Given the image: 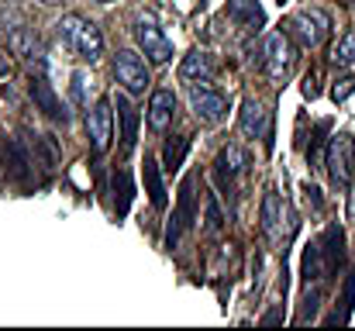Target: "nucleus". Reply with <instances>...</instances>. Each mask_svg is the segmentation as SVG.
<instances>
[{
	"label": "nucleus",
	"mask_w": 355,
	"mask_h": 331,
	"mask_svg": "<svg viewBox=\"0 0 355 331\" xmlns=\"http://www.w3.org/2000/svg\"><path fill=\"white\" fill-rule=\"evenodd\" d=\"M304 194H307V201H311L314 207H321V190H318L314 183H304Z\"/></svg>",
	"instance_id": "31"
},
{
	"label": "nucleus",
	"mask_w": 355,
	"mask_h": 331,
	"mask_svg": "<svg viewBox=\"0 0 355 331\" xmlns=\"http://www.w3.org/2000/svg\"><path fill=\"white\" fill-rule=\"evenodd\" d=\"M0 159H3V173H7V180L24 183V187L31 183V162H35V155H31V148H28L21 138H3Z\"/></svg>",
	"instance_id": "15"
},
{
	"label": "nucleus",
	"mask_w": 355,
	"mask_h": 331,
	"mask_svg": "<svg viewBox=\"0 0 355 331\" xmlns=\"http://www.w3.org/2000/svg\"><path fill=\"white\" fill-rule=\"evenodd\" d=\"M176 117V94L173 90H155L148 101V124L155 131H166Z\"/></svg>",
	"instance_id": "21"
},
{
	"label": "nucleus",
	"mask_w": 355,
	"mask_h": 331,
	"mask_svg": "<svg viewBox=\"0 0 355 331\" xmlns=\"http://www.w3.org/2000/svg\"><path fill=\"white\" fill-rule=\"evenodd\" d=\"M352 90H355V80H352V76H345V80H338V83L331 87V97H335V104H342V101H345V97H349Z\"/></svg>",
	"instance_id": "29"
},
{
	"label": "nucleus",
	"mask_w": 355,
	"mask_h": 331,
	"mask_svg": "<svg viewBox=\"0 0 355 331\" xmlns=\"http://www.w3.org/2000/svg\"><path fill=\"white\" fill-rule=\"evenodd\" d=\"M318 94H321V87H318V73H307V76H304V97L314 101Z\"/></svg>",
	"instance_id": "30"
},
{
	"label": "nucleus",
	"mask_w": 355,
	"mask_h": 331,
	"mask_svg": "<svg viewBox=\"0 0 355 331\" xmlns=\"http://www.w3.org/2000/svg\"><path fill=\"white\" fill-rule=\"evenodd\" d=\"M114 80L128 94H145V87H148V66H145V59L135 49H121L118 56H114Z\"/></svg>",
	"instance_id": "12"
},
{
	"label": "nucleus",
	"mask_w": 355,
	"mask_h": 331,
	"mask_svg": "<svg viewBox=\"0 0 355 331\" xmlns=\"http://www.w3.org/2000/svg\"><path fill=\"white\" fill-rule=\"evenodd\" d=\"M114 110H118V124H121V152L128 155V152H135V145H138L141 114L128 101V90H124V94H114Z\"/></svg>",
	"instance_id": "16"
},
{
	"label": "nucleus",
	"mask_w": 355,
	"mask_h": 331,
	"mask_svg": "<svg viewBox=\"0 0 355 331\" xmlns=\"http://www.w3.org/2000/svg\"><path fill=\"white\" fill-rule=\"evenodd\" d=\"M111 187H114V214H118V218H124V214H128V207H131V201H135V183H131V173H128V169H114Z\"/></svg>",
	"instance_id": "23"
},
{
	"label": "nucleus",
	"mask_w": 355,
	"mask_h": 331,
	"mask_svg": "<svg viewBox=\"0 0 355 331\" xmlns=\"http://www.w3.org/2000/svg\"><path fill=\"white\" fill-rule=\"evenodd\" d=\"M248 169V155H245V148L238 145V142H228L221 152H218V159H214V183H218V190L228 197V201H235L238 194V176Z\"/></svg>",
	"instance_id": "7"
},
{
	"label": "nucleus",
	"mask_w": 355,
	"mask_h": 331,
	"mask_svg": "<svg viewBox=\"0 0 355 331\" xmlns=\"http://www.w3.org/2000/svg\"><path fill=\"white\" fill-rule=\"evenodd\" d=\"M283 218H290V211H286L283 197H279L276 190H266L259 221H262V231H266V238H269V241H279V238H283Z\"/></svg>",
	"instance_id": "17"
},
{
	"label": "nucleus",
	"mask_w": 355,
	"mask_h": 331,
	"mask_svg": "<svg viewBox=\"0 0 355 331\" xmlns=\"http://www.w3.org/2000/svg\"><path fill=\"white\" fill-rule=\"evenodd\" d=\"M324 166L335 187H352L355 180V135L352 131H338L331 135L328 148H324Z\"/></svg>",
	"instance_id": "5"
},
{
	"label": "nucleus",
	"mask_w": 355,
	"mask_h": 331,
	"mask_svg": "<svg viewBox=\"0 0 355 331\" xmlns=\"http://www.w3.org/2000/svg\"><path fill=\"white\" fill-rule=\"evenodd\" d=\"M55 31H59V42H62L76 59L97 62V59L104 56V35H101V28H97L90 17H83V14H66V17H59Z\"/></svg>",
	"instance_id": "2"
},
{
	"label": "nucleus",
	"mask_w": 355,
	"mask_h": 331,
	"mask_svg": "<svg viewBox=\"0 0 355 331\" xmlns=\"http://www.w3.org/2000/svg\"><path fill=\"white\" fill-rule=\"evenodd\" d=\"M214 59L207 56V52H200V49H193V52H187L183 56V62H180V76L183 80H193V83H214Z\"/></svg>",
	"instance_id": "19"
},
{
	"label": "nucleus",
	"mask_w": 355,
	"mask_h": 331,
	"mask_svg": "<svg viewBox=\"0 0 355 331\" xmlns=\"http://www.w3.org/2000/svg\"><path fill=\"white\" fill-rule=\"evenodd\" d=\"M87 138H90L94 155H104L111 148V138H114V101L101 97L94 108L87 110Z\"/></svg>",
	"instance_id": "9"
},
{
	"label": "nucleus",
	"mask_w": 355,
	"mask_h": 331,
	"mask_svg": "<svg viewBox=\"0 0 355 331\" xmlns=\"http://www.w3.org/2000/svg\"><path fill=\"white\" fill-rule=\"evenodd\" d=\"M190 108L197 114V121L221 124L228 117V97L211 83H190Z\"/></svg>",
	"instance_id": "10"
},
{
	"label": "nucleus",
	"mask_w": 355,
	"mask_h": 331,
	"mask_svg": "<svg viewBox=\"0 0 355 331\" xmlns=\"http://www.w3.org/2000/svg\"><path fill=\"white\" fill-rule=\"evenodd\" d=\"M238 128H241L248 138H262L266 152H272V110H266L255 97H248V101L241 104Z\"/></svg>",
	"instance_id": "13"
},
{
	"label": "nucleus",
	"mask_w": 355,
	"mask_h": 331,
	"mask_svg": "<svg viewBox=\"0 0 355 331\" xmlns=\"http://www.w3.org/2000/svg\"><path fill=\"white\" fill-rule=\"evenodd\" d=\"M349 214L355 218V190H352V201H349Z\"/></svg>",
	"instance_id": "34"
},
{
	"label": "nucleus",
	"mask_w": 355,
	"mask_h": 331,
	"mask_svg": "<svg viewBox=\"0 0 355 331\" xmlns=\"http://www.w3.org/2000/svg\"><path fill=\"white\" fill-rule=\"evenodd\" d=\"M97 3H111V0H97Z\"/></svg>",
	"instance_id": "36"
},
{
	"label": "nucleus",
	"mask_w": 355,
	"mask_h": 331,
	"mask_svg": "<svg viewBox=\"0 0 355 331\" xmlns=\"http://www.w3.org/2000/svg\"><path fill=\"white\" fill-rule=\"evenodd\" d=\"M328 131H331V121H328V117L314 124V135H311V145H307V162H311V166H324L321 148H324V135H328Z\"/></svg>",
	"instance_id": "25"
},
{
	"label": "nucleus",
	"mask_w": 355,
	"mask_h": 331,
	"mask_svg": "<svg viewBox=\"0 0 355 331\" xmlns=\"http://www.w3.org/2000/svg\"><path fill=\"white\" fill-rule=\"evenodd\" d=\"M3 31H7V42H10L14 56H21L35 73H45L49 59H45V45H42V38H38L31 28H3Z\"/></svg>",
	"instance_id": "14"
},
{
	"label": "nucleus",
	"mask_w": 355,
	"mask_h": 331,
	"mask_svg": "<svg viewBox=\"0 0 355 331\" xmlns=\"http://www.w3.org/2000/svg\"><path fill=\"white\" fill-rule=\"evenodd\" d=\"M135 42L152 62H169L173 59V42L162 35L155 14H148V10L135 17Z\"/></svg>",
	"instance_id": "8"
},
{
	"label": "nucleus",
	"mask_w": 355,
	"mask_h": 331,
	"mask_svg": "<svg viewBox=\"0 0 355 331\" xmlns=\"http://www.w3.org/2000/svg\"><path fill=\"white\" fill-rule=\"evenodd\" d=\"M141 180H145V194L152 201L155 211H166L169 197H166V183H162V166L155 162V155L145 152V162H141Z\"/></svg>",
	"instance_id": "18"
},
{
	"label": "nucleus",
	"mask_w": 355,
	"mask_h": 331,
	"mask_svg": "<svg viewBox=\"0 0 355 331\" xmlns=\"http://www.w3.org/2000/svg\"><path fill=\"white\" fill-rule=\"evenodd\" d=\"M28 97L35 101V110H42L49 121H55V124H69V121H73V114L66 110V104L59 101V94L52 90V83L45 80V73H31V80H28Z\"/></svg>",
	"instance_id": "11"
},
{
	"label": "nucleus",
	"mask_w": 355,
	"mask_h": 331,
	"mask_svg": "<svg viewBox=\"0 0 355 331\" xmlns=\"http://www.w3.org/2000/svg\"><path fill=\"white\" fill-rule=\"evenodd\" d=\"M279 3H283V0H279Z\"/></svg>",
	"instance_id": "37"
},
{
	"label": "nucleus",
	"mask_w": 355,
	"mask_h": 331,
	"mask_svg": "<svg viewBox=\"0 0 355 331\" xmlns=\"http://www.w3.org/2000/svg\"><path fill=\"white\" fill-rule=\"evenodd\" d=\"M38 3H59V0H38Z\"/></svg>",
	"instance_id": "35"
},
{
	"label": "nucleus",
	"mask_w": 355,
	"mask_h": 331,
	"mask_svg": "<svg viewBox=\"0 0 355 331\" xmlns=\"http://www.w3.org/2000/svg\"><path fill=\"white\" fill-rule=\"evenodd\" d=\"M283 31H286L293 42H300L304 49H318V45H324L328 35H331V17H328L324 10H318V7L297 10V14H290V17L283 21Z\"/></svg>",
	"instance_id": "3"
},
{
	"label": "nucleus",
	"mask_w": 355,
	"mask_h": 331,
	"mask_svg": "<svg viewBox=\"0 0 355 331\" xmlns=\"http://www.w3.org/2000/svg\"><path fill=\"white\" fill-rule=\"evenodd\" d=\"M225 14L228 21H235L238 28H248V31H259L266 24V10L259 7V0H228Z\"/></svg>",
	"instance_id": "20"
},
{
	"label": "nucleus",
	"mask_w": 355,
	"mask_h": 331,
	"mask_svg": "<svg viewBox=\"0 0 355 331\" xmlns=\"http://www.w3.org/2000/svg\"><path fill=\"white\" fill-rule=\"evenodd\" d=\"M207 228H211V231H221V228H225V214H221L218 194H207Z\"/></svg>",
	"instance_id": "28"
},
{
	"label": "nucleus",
	"mask_w": 355,
	"mask_h": 331,
	"mask_svg": "<svg viewBox=\"0 0 355 331\" xmlns=\"http://www.w3.org/2000/svg\"><path fill=\"white\" fill-rule=\"evenodd\" d=\"M197 214H200V204H197V176H183L180 197H176V207H173V218H169V228H166V248H176V241L183 238V231L193 228Z\"/></svg>",
	"instance_id": "6"
},
{
	"label": "nucleus",
	"mask_w": 355,
	"mask_h": 331,
	"mask_svg": "<svg viewBox=\"0 0 355 331\" xmlns=\"http://www.w3.org/2000/svg\"><path fill=\"white\" fill-rule=\"evenodd\" d=\"M342 266H345V231L338 224H328L321 231V238H314L304 248V283L324 287L338 276Z\"/></svg>",
	"instance_id": "1"
},
{
	"label": "nucleus",
	"mask_w": 355,
	"mask_h": 331,
	"mask_svg": "<svg viewBox=\"0 0 355 331\" xmlns=\"http://www.w3.org/2000/svg\"><path fill=\"white\" fill-rule=\"evenodd\" d=\"M10 69H14V66H10V59L0 52V76H10Z\"/></svg>",
	"instance_id": "33"
},
{
	"label": "nucleus",
	"mask_w": 355,
	"mask_h": 331,
	"mask_svg": "<svg viewBox=\"0 0 355 331\" xmlns=\"http://www.w3.org/2000/svg\"><path fill=\"white\" fill-rule=\"evenodd\" d=\"M335 62H338V66H355V28L338 42V49H335Z\"/></svg>",
	"instance_id": "27"
},
{
	"label": "nucleus",
	"mask_w": 355,
	"mask_h": 331,
	"mask_svg": "<svg viewBox=\"0 0 355 331\" xmlns=\"http://www.w3.org/2000/svg\"><path fill=\"white\" fill-rule=\"evenodd\" d=\"M352 307H355V273H349L345 287H342V300H338L335 314L328 318V325H349L352 321Z\"/></svg>",
	"instance_id": "24"
},
{
	"label": "nucleus",
	"mask_w": 355,
	"mask_h": 331,
	"mask_svg": "<svg viewBox=\"0 0 355 331\" xmlns=\"http://www.w3.org/2000/svg\"><path fill=\"white\" fill-rule=\"evenodd\" d=\"M187 152H190V138H187V135H173V138H166V145H162V169L180 173L183 162H187Z\"/></svg>",
	"instance_id": "22"
},
{
	"label": "nucleus",
	"mask_w": 355,
	"mask_h": 331,
	"mask_svg": "<svg viewBox=\"0 0 355 331\" xmlns=\"http://www.w3.org/2000/svg\"><path fill=\"white\" fill-rule=\"evenodd\" d=\"M259 66L266 69V76L269 80H276V83H283L286 76H290V69H293V62H297V49H293V42H290V35L286 31H272V35H266L262 38V49H259Z\"/></svg>",
	"instance_id": "4"
},
{
	"label": "nucleus",
	"mask_w": 355,
	"mask_h": 331,
	"mask_svg": "<svg viewBox=\"0 0 355 331\" xmlns=\"http://www.w3.org/2000/svg\"><path fill=\"white\" fill-rule=\"evenodd\" d=\"M94 76L87 73V69H76L73 73V101L80 104V108H90V97H94Z\"/></svg>",
	"instance_id": "26"
},
{
	"label": "nucleus",
	"mask_w": 355,
	"mask_h": 331,
	"mask_svg": "<svg viewBox=\"0 0 355 331\" xmlns=\"http://www.w3.org/2000/svg\"><path fill=\"white\" fill-rule=\"evenodd\" d=\"M279 321H283V314H279V311H269V314L262 318V325H279Z\"/></svg>",
	"instance_id": "32"
}]
</instances>
